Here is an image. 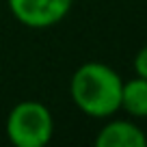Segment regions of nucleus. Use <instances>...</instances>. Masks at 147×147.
<instances>
[{"label":"nucleus","mask_w":147,"mask_h":147,"mask_svg":"<svg viewBox=\"0 0 147 147\" xmlns=\"http://www.w3.org/2000/svg\"><path fill=\"white\" fill-rule=\"evenodd\" d=\"M145 134H147V132H145Z\"/></svg>","instance_id":"0eeeda50"},{"label":"nucleus","mask_w":147,"mask_h":147,"mask_svg":"<svg viewBox=\"0 0 147 147\" xmlns=\"http://www.w3.org/2000/svg\"><path fill=\"white\" fill-rule=\"evenodd\" d=\"M9 11L22 26L43 30L67 18L74 0H7Z\"/></svg>","instance_id":"7ed1b4c3"},{"label":"nucleus","mask_w":147,"mask_h":147,"mask_svg":"<svg viewBox=\"0 0 147 147\" xmlns=\"http://www.w3.org/2000/svg\"><path fill=\"white\" fill-rule=\"evenodd\" d=\"M7 138L15 147H46L54 136V117L43 102H18L7 115Z\"/></svg>","instance_id":"f03ea898"},{"label":"nucleus","mask_w":147,"mask_h":147,"mask_svg":"<svg viewBox=\"0 0 147 147\" xmlns=\"http://www.w3.org/2000/svg\"><path fill=\"white\" fill-rule=\"evenodd\" d=\"M119 110H125L134 119H147V80L145 78L134 76L130 80H123Z\"/></svg>","instance_id":"39448f33"},{"label":"nucleus","mask_w":147,"mask_h":147,"mask_svg":"<svg viewBox=\"0 0 147 147\" xmlns=\"http://www.w3.org/2000/svg\"><path fill=\"white\" fill-rule=\"evenodd\" d=\"M121 87L123 78L110 65L87 61L69 78V97L82 115L108 119L119 110Z\"/></svg>","instance_id":"f257e3e1"},{"label":"nucleus","mask_w":147,"mask_h":147,"mask_svg":"<svg viewBox=\"0 0 147 147\" xmlns=\"http://www.w3.org/2000/svg\"><path fill=\"white\" fill-rule=\"evenodd\" d=\"M110 119V117H108ZM97 147H145L147 134L130 119H110L95 134Z\"/></svg>","instance_id":"20e7f679"},{"label":"nucleus","mask_w":147,"mask_h":147,"mask_svg":"<svg viewBox=\"0 0 147 147\" xmlns=\"http://www.w3.org/2000/svg\"><path fill=\"white\" fill-rule=\"evenodd\" d=\"M132 67H134V74H136L138 78H145L147 80V46L138 48V52L134 54Z\"/></svg>","instance_id":"423d86ee"}]
</instances>
